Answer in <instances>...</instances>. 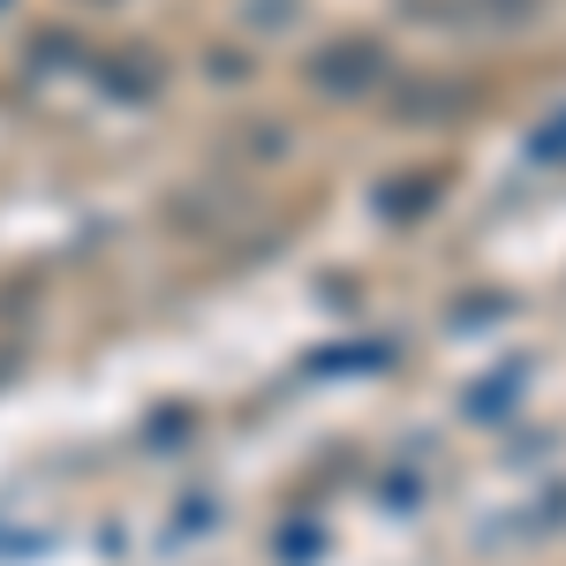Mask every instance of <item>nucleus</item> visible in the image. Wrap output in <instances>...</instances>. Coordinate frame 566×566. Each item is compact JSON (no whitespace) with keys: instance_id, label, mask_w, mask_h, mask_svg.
Here are the masks:
<instances>
[{"instance_id":"f257e3e1","label":"nucleus","mask_w":566,"mask_h":566,"mask_svg":"<svg viewBox=\"0 0 566 566\" xmlns=\"http://www.w3.org/2000/svg\"><path fill=\"white\" fill-rule=\"evenodd\" d=\"M317 76H325L333 91H363V84H370V53H363V45H348V53H333Z\"/></svg>"}]
</instances>
